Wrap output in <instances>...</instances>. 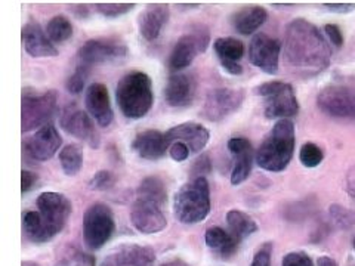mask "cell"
Returning a JSON list of instances; mask_svg holds the SVG:
<instances>
[{"label": "cell", "instance_id": "484cf974", "mask_svg": "<svg viewBox=\"0 0 355 266\" xmlns=\"http://www.w3.org/2000/svg\"><path fill=\"white\" fill-rule=\"evenodd\" d=\"M268 18L266 9L262 6H246L236 10L231 17V24L237 33L243 36H249L257 33L263 22Z\"/></svg>", "mask_w": 355, "mask_h": 266}, {"label": "cell", "instance_id": "cb8c5ba5", "mask_svg": "<svg viewBox=\"0 0 355 266\" xmlns=\"http://www.w3.org/2000/svg\"><path fill=\"white\" fill-rule=\"evenodd\" d=\"M132 150L144 160H159L169 151V143L160 130H144L132 142Z\"/></svg>", "mask_w": 355, "mask_h": 266}, {"label": "cell", "instance_id": "d590c367", "mask_svg": "<svg viewBox=\"0 0 355 266\" xmlns=\"http://www.w3.org/2000/svg\"><path fill=\"white\" fill-rule=\"evenodd\" d=\"M282 266H314L313 260L304 251H292L284 256Z\"/></svg>", "mask_w": 355, "mask_h": 266}, {"label": "cell", "instance_id": "277c9868", "mask_svg": "<svg viewBox=\"0 0 355 266\" xmlns=\"http://www.w3.org/2000/svg\"><path fill=\"white\" fill-rule=\"evenodd\" d=\"M295 125L292 120H279L259 145L257 163L266 172H283L295 152Z\"/></svg>", "mask_w": 355, "mask_h": 266}, {"label": "cell", "instance_id": "f35d334b", "mask_svg": "<svg viewBox=\"0 0 355 266\" xmlns=\"http://www.w3.org/2000/svg\"><path fill=\"white\" fill-rule=\"evenodd\" d=\"M37 181H39V177H37L36 173H33L30 170H22L21 172V191H22V194L31 191L33 188L36 186Z\"/></svg>", "mask_w": 355, "mask_h": 266}, {"label": "cell", "instance_id": "60d3db41", "mask_svg": "<svg viewBox=\"0 0 355 266\" xmlns=\"http://www.w3.org/2000/svg\"><path fill=\"white\" fill-rule=\"evenodd\" d=\"M207 172H210V160L207 155H202L197 161H196V166H194V173L196 176L194 177H202L203 175H206Z\"/></svg>", "mask_w": 355, "mask_h": 266}, {"label": "cell", "instance_id": "6da1fadb", "mask_svg": "<svg viewBox=\"0 0 355 266\" xmlns=\"http://www.w3.org/2000/svg\"><path fill=\"white\" fill-rule=\"evenodd\" d=\"M284 58L296 73L314 76L330 65L331 49L313 22L297 18L286 27Z\"/></svg>", "mask_w": 355, "mask_h": 266}, {"label": "cell", "instance_id": "7bdbcfd3", "mask_svg": "<svg viewBox=\"0 0 355 266\" xmlns=\"http://www.w3.org/2000/svg\"><path fill=\"white\" fill-rule=\"evenodd\" d=\"M345 188L347 193L355 198V166L348 172L347 179H345Z\"/></svg>", "mask_w": 355, "mask_h": 266}, {"label": "cell", "instance_id": "b9f144b4", "mask_svg": "<svg viewBox=\"0 0 355 266\" xmlns=\"http://www.w3.org/2000/svg\"><path fill=\"white\" fill-rule=\"evenodd\" d=\"M324 6L335 14H349L355 9L354 3H324Z\"/></svg>", "mask_w": 355, "mask_h": 266}, {"label": "cell", "instance_id": "1f68e13d", "mask_svg": "<svg viewBox=\"0 0 355 266\" xmlns=\"http://www.w3.org/2000/svg\"><path fill=\"white\" fill-rule=\"evenodd\" d=\"M329 213L331 220L335 222L339 228L347 229L355 225V210L352 209L343 207L340 204H331L329 207Z\"/></svg>", "mask_w": 355, "mask_h": 266}, {"label": "cell", "instance_id": "7c38bea8", "mask_svg": "<svg viewBox=\"0 0 355 266\" xmlns=\"http://www.w3.org/2000/svg\"><path fill=\"white\" fill-rule=\"evenodd\" d=\"M318 108L331 117H355V92L342 85H330L317 96Z\"/></svg>", "mask_w": 355, "mask_h": 266}, {"label": "cell", "instance_id": "ac0fdd59", "mask_svg": "<svg viewBox=\"0 0 355 266\" xmlns=\"http://www.w3.org/2000/svg\"><path fill=\"white\" fill-rule=\"evenodd\" d=\"M85 105L89 116H91L101 127H108L113 121L114 113L111 107L108 89L103 83H92L86 89Z\"/></svg>", "mask_w": 355, "mask_h": 266}, {"label": "cell", "instance_id": "bcb514c9", "mask_svg": "<svg viewBox=\"0 0 355 266\" xmlns=\"http://www.w3.org/2000/svg\"><path fill=\"white\" fill-rule=\"evenodd\" d=\"M163 266H185V265L181 263V262H171V263H166Z\"/></svg>", "mask_w": 355, "mask_h": 266}, {"label": "cell", "instance_id": "d4e9b609", "mask_svg": "<svg viewBox=\"0 0 355 266\" xmlns=\"http://www.w3.org/2000/svg\"><path fill=\"white\" fill-rule=\"evenodd\" d=\"M216 57L227 73L232 76H240L243 66L240 60L244 55V44L234 37H219L214 43Z\"/></svg>", "mask_w": 355, "mask_h": 266}, {"label": "cell", "instance_id": "4316f807", "mask_svg": "<svg viewBox=\"0 0 355 266\" xmlns=\"http://www.w3.org/2000/svg\"><path fill=\"white\" fill-rule=\"evenodd\" d=\"M206 244L209 249L219 253L222 258H230L239 249V241L231 236V232H227L219 227H212L206 231L205 236Z\"/></svg>", "mask_w": 355, "mask_h": 266}, {"label": "cell", "instance_id": "f6af8a7d", "mask_svg": "<svg viewBox=\"0 0 355 266\" xmlns=\"http://www.w3.org/2000/svg\"><path fill=\"white\" fill-rule=\"evenodd\" d=\"M317 266H338L336 260L331 259L330 256H320L317 259Z\"/></svg>", "mask_w": 355, "mask_h": 266}, {"label": "cell", "instance_id": "74e56055", "mask_svg": "<svg viewBox=\"0 0 355 266\" xmlns=\"http://www.w3.org/2000/svg\"><path fill=\"white\" fill-rule=\"evenodd\" d=\"M190 150H188L184 143L180 142H173L169 145V155L172 157V160L181 163L185 161L188 157H190Z\"/></svg>", "mask_w": 355, "mask_h": 266}, {"label": "cell", "instance_id": "4fadbf2b", "mask_svg": "<svg viewBox=\"0 0 355 266\" xmlns=\"http://www.w3.org/2000/svg\"><path fill=\"white\" fill-rule=\"evenodd\" d=\"M282 43L270 37L265 33H257L249 44V60L266 74H275L279 71Z\"/></svg>", "mask_w": 355, "mask_h": 266}, {"label": "cell", "instance_id": "5b68a950", "mask_svg": "<svg viewBox=\"0 0 355 266\" xmlns=\"http://www.w3.org/2000/svg\"><path fill=\"white\" fill-rule=\"evenodd\" d=\"M119 108L126 118L139 120L148 114L154 103L153 83L148 74L132 71L121 77L116 87Z\"/></svg>", "mask_w": 355, "mask_h": 266}, {"label": "cell", "instance_id": "d6986e66", "mask_svg": "<svg viewBox=\"0 0 355 266\" xmlns=\"http://www.w3.org/2000/svg\"><path fill=\"white\" fill-rule=\"evenodd\" d=\"M164 136L169 145L173 142H180V143H184V145L190 150L191 154H196L205 150V147L209 142L210 133L205 126L193 123V121H188V123L171 127L164 133Z\"/></svg>", "mask_w": 355, "mask_h": 266}, {"label": "cell", "instance_id": "836d02e7", "mask_svg": "<svg viewBox=\"0 0 355 266\" xmlns=\"http://www.w3.org/2000/svg\"><path fill=\"white\" fill-rule=\"evenodd\" d=\"M135 8V3H96L95 10L107 18H119Z\"/></svg>", "mask_w": 355, "mask_h": 266}, {"label": "cell", "instance_id": "ffe728a7", "mask_svg": "<svg viewBox=\"0 0 355 266\" xmlns=\"http://www.w3.org/2000/svg\"><path fill=\"white\" fill-rule=\"evenodd\" d=\"M196 96V80L191 74L176 73L169 77L164 86V101L173 108L191 105Z\"/></svg>", "mask_w": 355, "mask_h": 266}, {"label": "cell", "instance_id": "e0dca14e", "mask_svg": "<svg viewBox=\"0 0 355 266\" xmlns=\"http://www.w3.org/2000/svg\"><path fill=\"white\" fill-rule=\"evenodd\" d=\"M155 254L139 244H120L105 254L99 266H154Z\"/></svg>", "mask_w": 355, "mask_h": 266}, {"label": "cell", "instance_id": "d6a6232c", "mask_svg": "<svg viewBox=\"0 0 355 266\" xmlns=\"http://www.w3.org/2000/svg\"><path fill=\"white\" fill-rule=\"evenodd\" d=\"M87 76H89V65H85V64L77 65L76 71L69 77V80L65 83L67 91L74 95L80 94L86 85Z\"/></svg>", "mask_w": 355, "mask_h": 266}, {"label": "cell", "instance_id": "f546056e", "mask_svg": "<svg viewBox=\"0 0 355 266\" xmlns=\"http://www.w3.org/2000/svg\"><path fill=\"white\" fill-rule=\"evenodd\" d=\"M46 35L52 43L67 42L73 36L71 21L64 15L53 17L46 26Z\"/></svg>", "mask_w": 355, "mask_h": 266}, {"label": "cell", "instance_id": "f1b7e54d", "mask_svg": "<svg viewBox=\"0 0 355 266\" xmlns=\"http://www.w3.org/2000/svg\"><path fill=\"white\" fill-rule=\"evenodd\" d=\"M60 163L67 176H76L83 166V154L80 147L76 145V143L64 147L60 152Z\"/></svg>", "mask_w": 355, "mask_h": 266}, {"label": "cell", "instance_id": "9c48e42d", "mask_svg": "<svg viewBox=\"0 0 355 266\" xmlns=\"http://www.w3.org/2000/svg\"><path fill=\"white\" fill-rule=\"evenodd\" d=\"M114 216L104 203L89 206L83 216V238L91 250H99L108 242L114 232Z\"/></svg>", "mask_w": 355, "mask_h": 266}, {"label": "cell", "instance_id": "8fae6325", "mask_svg": "<svg viewBox=\"0 0 355 266\" xmlns=\"http://www.w3.org/2000/svg\"><path fill=\"white\" fill-rule=\"evenodd\" d=\"M244 92L241 89L218 87L210 91L205 99L202 116L209 121H220L241 107Z\"/></svg>", "mask_w": 355, "mask_h": 266}, {"label": "cell", "instance_id": "4dcf8cb0", "mask_svg": "<svg viewBox=\"0 0 355 266\" xmlns=\"http://www.w3.org/2000/svg\"><path fill=\"white\" fill-rule=\"evenodd\" d=\"M324 152L318 145L313 142H306L302 145L301 151H299V160H301L302 166L308 169H314L317 166L323 163Z\"/></svg>", "mask_w": 355, "mask_h": 266}, {"label": "cell", "instance_id": "5bb4252c", "mask_svg": "<svg viewBox=\"0 0 355 266\" xmlns=\"http://www.w3.org/2000/svg\"><path fill=\"white\" fill-rule=\"evenodd\" d=\"M60 125L69 135L85 141L92 148L99 147V135L91 116H87V113H85L76 104H70L64 108Z\"/></svg>", "mask_w": 355, "mask_h": 266}, {"label": "cell", "instance_id": "3957f363", "mask_svg": "<svg viewBox=\"0 0 355 266\" xmlns=\"http://www.w3.org/2000/svg\"><path fill=\"white\" fill-rule=\"evenodd\" d=\"M168 204V191L164 182L157 176L144 179L138 190L135 203L130 210L132 225L142 234H155L168 225L164 207Z\"/></svg>", "mask_w": 355, "mask_h": 266}, {"label": "cell", "instance_id": "52a82bcc", "mask_svg": "<svg viewBox=\"0 0 355 266\" xmlns=\"http://www.w3.org/2000/svg\"><path fill=\"white\" fill-rule=\"evenodd\" d=\"M58 94L48 91L37 94L31 89H22V107H21V127L22 132L35 130L49 125L48 121L53 117L57 111Z\"/></svg>", "mask_w": 355, "mask_h": 266}, {"label": "cell", "instance_id": "7dc6e473", "mask_svg": "<svg viewBox=\"0 0 355 266\" xmlns=\"http://www.w3.org/2000/svg\"><path fill=\"white\" fill-rule=\"evenodd\" d=\"M352 247H354V251H355V237H354V241H352Z\"/></svg>", "mask_w": 355, "mask_h": 266}, {"label": "cell", "instance_id": "7402d4cb", "mask_svg": "<svg viewBox=\"0 0 355 266\" xmlns=\"http://www.w3.org/2000/svg\"><path fill=\"white\" fill-rule=\"evenodd\" d=\"M171 15V9L164 3H150L146 6L138 17L139 35L148 40L154 42L160 36L163 27L168 24Z\"/></svg>", "mask_w": 355, "mask_h": 266}, {"label": "cell", "instance_id": "9a60e30c", "mask_svg": "<svg viewBox=\"0 0 355 266\" xmlns=\"http://www.w3.org/2000/svg\"><path fill=\"white\" fill-rule=\"evenodd\" d=\"M128 55L126 44L114 37L87 40L79 49V60L85 65H94L125 58Z\"/></svg>", "mask_w": 355, "mask_h": 266}, {"label": "cell", "instance_id": "8d00e7d4", "mask_svg": "<svg viewBox=\"0 0 355 266\" xmlns=\"http://www.w3.org/2000/svg\"><path fill=\"white\" fill-rule=\"evenodd\" d=\"M271 251H272V244L266 242L257 251L253 256L250 266H271Z\"/></svg>", "mask_w": 355, "mask_h": 266}, {"label": "cell", "instance_id": "e575fe53", "mask_svg": "<svg viewBox=\"0 0 355 266\" xmlns=\"http://www.w3.org/2000/svg\"><path fill=\"white\" fill-rule=\"evenodd\" d=\"M114 182L116 179L113 173L107 170H99L94 175L91 182H89V188L94 191H107L114 185Z\"/></svg>", "mask_w": 355, "mask_h": 266}, {"label": "cell", "instance_id": "7a4b0ae2", "mask_svg": "<svg viewBox=\"0 0 355 266\" xmlns=\"http://www.w3.org/2000/svg\"><path fill=\"white\" fill-rule=\"evenodd\" d=\"M71 215V203L61 193H42L37 198V212L30 210L22 216V229L33 242H48L60 234Z\"/></svg>", "mask_w": 355, "mask_h": 266}, {"label": "cell", "instance_id": "ba28073f", "mask_svg": "<svg viewBox=\"0 0 355 266\" xmlns=\"http://www.w3.org/2000/svg\"><path fill=\"white\" fill-rule=\"evenodd\" d=\"M254 94L265 99L266 118H288L299 113V103L292 85L284 82H266L254 89Z\"/></svg>", "mask_w": 355, "mask_h": 266}, {"label": "cell", "instance_id": "603a6c76", "mask_svg": "<svg viewBox=\"0 0 355 266\" xmlns=\"http://www.w3.org/2000/svg\"><path fill=\"white\" fill-rule=\"evenodd\" d=\"M22 43L27 53L35 58H49L58 55V49L53 46L46 31H43L37 22H28L22 27Z\"/></svg>", "mask_w": 355, "mask_h": 266}, {"label": "cell", "instance_id": "ab89813d", "mask_svg": "<svg viewBox=\"0 0 355 266\" xmlns=\"http://www.w3.org/2000/svg\"><path fill=\"white\" fill-rule=\"evenodd\" d=\"M324 33L327 35L330 43L333 44V46L336 48H340L343 44V35L340 28L336 26V24H326L324 26Z\"/></svg>", "mask_w": 355, "mask_h": 266}, {"label": "cell", "instance_id": "30bf717a", "mask_svg": "<svg viewBox=\"0 0 355 266\" xmlns=\"http://www.w3.org/2000/svg\"><path fill=\"white\" fill-rule=\"evenodd\" d=\"M210 42L209 30L205 26H196L190 33H187L175 46L169 57V69L172 71H181L188 69L198 53H203Z\"/></svg>", "mask_w": 355, "mask_h": 266}, {"label": "cell", "instance_id": "83f0119b", "mask_svg": "<svg viewBox=\"0 0 355 266\" xmlns=\"http://www.w3.org/2000/svg\"><path fill=\"white\" fill-rule=\"evenodd\" d=\"M227 224L230 227L231 236L234 237L239 242L243 241L244 238L250 237L258 231L257 220L237 209H232L227 213Z\"/></svg>", "mask_w": 355, "mask_h": 266}, {"label": "cell", "instance_id": "2e32d148", "mask_svg": "<svg viewBox=\"0 0 355 266\" xmlns=\"http://www.w3.org/2000/svg\"><path fill=\"white\" fill-rule=\"evenodd\" d=\"M62 139L53 125H46L40 127L35 135L28 138L24 143V150L28 157L36 161L51 160L60 150Z\"/></svg>", "mask_w": 355, "mask_h": 266}, {"label": "cell", "instance_id": "ee69618b", "mask_svg": "<svg viewBox=\"0 0 355 266\" xmlns=\"http://www.w3.org/2000/svg\"><path fill=\"white\" fill-rule=\"evenodd\" d=\"M73 12L79 17V18H86L89 15V9L86 5H76V6H71Z\"/></svg>", "mask_w": 355, "mask_h": 266}, {"label": "cell", "instance_id": "8992f818", "mask_svg": "<svg viewBox=\"0 0 355 266\" xmlns=\"http://www.w3.org/2000/svg\"><path fill=\"white\" fill-rule=\"evenodd\" d=\"M210 212V188L205 176L184 184L173 198L175 218L185 225L198 224Z\"/></svg>", "mask_w": 355, "mask_h": 266}, {"label": "cell", "instance_id": "44dd1931", "mask_svg": "<svg viewBox=\"0 0 355 266\" xmlns=\"http://www.w3.org/2000/svg\"><path fill=\"white\" fill-rule=\"evenodd\" d=\"M228 150L232 155L231 184L240 185L248 179L252 172L253 148L246 138H231L228 141Z\"/></svg>", "mask_w": 355, "mask_h": 266}]
</instances>
